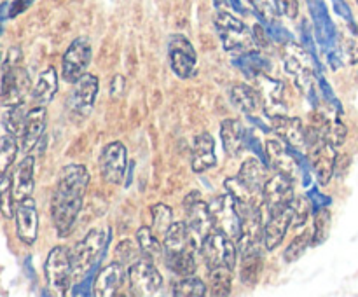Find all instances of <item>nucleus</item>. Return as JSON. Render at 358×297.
<instances>
[{
    "mask_svg": "<svg viewBox=\"0 0 358 297\" xmlns=\"http://www.w3.org/2000/svg\"><path fill=\"white\" fill-rule=\"evenodd\" d=\"M90 171L84 164L70 163L59 170L58 182L51 199V219L59 238L72 233L84 205Z\"/></svg>",
    "mask_w": 358,
    "mask_h": 297,
    "instance_id": "1",
    "label": "nucleus"
},
{
    "mask_svg": "<svg viewBox=\"0 0 358 297\" xmlns=\"http://www.w3.org/2000/svg\"><path fill=\"white\" fill-rule=\"evenodd\" d=\"M215 27L219 31L220 42L227 52L241 56L255 51L254 34L240 17L233 16L227 10L219 9L215 14Z\"/></svg>",
    "mask_w": 358,
    "mask_h": 297,
    "instance_id": "2",
    "label": "nucleus"
},
{
    "mask_svg": "<svg viewBox=\"0 0 358 297\" xmlns=\"http://www.w3.org/2000/svg\"><path fill=\"white\" fill-rule=\"evenodd\" d=\"M282 58L287 73L292 77L301 93L311 96L318 72L310 52L296 42H287L282 51Z\"/></svg>",
    "mask_w": 358,
    "mask_h": 297,
    "instance_id": "3",
    "label": "nucleus"
},
{
    "mask_svg": "<svg viewBox=\"0 0 358 297\" xmlns=\"http://www.w3.org/2000/svg\"><path fill=\"white\" fill-rule=\"evenodd\" d=\"M44 275L48 289L55 296H66L70 287H72V282L76 280L73 278L72 250L69 247H63V245L52 248L45 259Z\"/></svg>",
    "mask_w": 358,
    "mask_h": 297,
    "instance_id": "4",
    "label": "nucleus"
},
{
    "mask_svg": "<svg viewBox=\"0 0 358 297\" xmlns=\"http://www.w3.org/2000/svg\"><path fill=\"white\" fill-rule=\"evenodd\" d=\"M201 257L205 261L206 268H220V266H226V268L234 269L236 268L238 261V245L233 238H229L227 234L220 233V231L213 229L208 236L203 240L201 247Z\"/></svg>",
    "mask_w": 358,
    "mask_h": 297,
    "instance_id": "5",
    "label": "nucleus"
},
{
    "mask_svg": "<svg viewBox=\"0 0 358 297\" xmlns=\"http://www.w3.org/2000/svg\"><path fill=\"white\" fill-rule=\"evenodd\" d=\"M108 240V229H91L72 250L73 278L80 280L96 264Z\"/></svg>",
    "mask_w": 358,
    "mask_h": 297,
    "instance_id": "6",
    "label": "nucleus"
},
{
    "mask_svg": "<svg viewBox=\"0 0 358 297\" xmlns=\"http://www.w3.org/2000/svg\"><path fill=\"white\" fill-rule=\"evenodd\" d=\"M98 89H100V80L93 73H84L77 82H73L72 93H70L66 107H69L70 117L73 121L80 122L90 117L93 112L94 101H96Z\"/></svg>",
    "mask_w": 358,
    "mask_h": 297,
    "instance_id": "7",
    "label": "nucleus"
},
{
    "mask_svg": "<svg viewBox=\"0 0 358 297\" xmlns=\"http://www.w3.org/2000/svg\"><path fill=\"white\" fill-rule=\"evenodd\" d=\"M208 208L213 220V229L227 234V236L233 238L234 241L240 240L241 217L240 212H238L236 201H234L233 196H231L229 192L215 196V198L208 203Z\"/></svg>",
    "mask_w": 358,
    "mask_h": 297,
    "instance_id": "8",
    "label": "nucleus"
},
{
    "mask_svg": "<svg viewBox=\"0 0 358 297\" xmlns=\"http://www.w3.org/2000/svg\"><path fill=\"white\" fill-rule=\"evenodd\" d=\"M128 282L133 296L150 297L156 296L163 287V275L156 268L154 261L140 257L138 261L128 266Z\"/></svg>",
    "mask_w": 358,
    "mask_h": 297,
    "instance_id": "9",
    "label": "nucleus"
},
{
    "mask_svg": "<svg viewBox=\"0 0 358 297\" xmlns=\"http://www.w3.org/2000/svg\"><path fill=\"white\" fill-rule=\"evenodd\" d=\"M30 93V75L20 63L3 61L2 87H0V101L3 107L21 105Z\"/></svg>",
    "mask_w": 358,
    "mask_h": 297,
    "instance_id": "10",
    "label": "nucleus"
},
{
    "mask_svg": "<svg viewBox=\"0 0 358 297\" xmlns=\"http://www.w3.org/2000/svg\"><path fill=\"white\" fill-rule=\"evenodd\" d=\"M91 56H93V49H91V42L87 37H77L72 41V44L66 48L65 55L62 58V77L65 82L73 84L87 73L90 68Z\"/></svg>",
    "mask_w": 358,
    "mask_h": 297,
    "instance_id": "11",
    "label": "nucleus"
},
{
    "mask_svg": "<svg viewBox=\"0 0 358 297\" xmlns=\"http://www.w3.org/2000/svg\"><path fill=\"white\" fill-rule=\"evenodd\" d=\"M185 212H187V224L189 234L196 248L201 247L203 240L213 231V220L210 215V208L206 203L199 199V192H191L184 201Z\"/></svg>",
    "mask_w": 358,
    "mask_h": 297,
    "instance_id": "12",
    "label": "nucleus"
},
{
    "mask_svg": "<svg viewBox=\"0 0 358 297\" xmlns=\"http://www.w3.org/2000/svg\"><path fill=\"white\" fill-rule=\"evenodd\" d=\"M168 58L173 73L180 79H189L194 73L198 56L194 45L185 35L175 34L168 41Z\"/></svg>",
    "mask_w": 358,
    "mask_h": 297,
    "instance_id": "13",
    "label": "nucleus"
},
{
    "mask_svg": "<svg viewBox=\"0 0 358 297\" xmlns=\"http://www.w3.org/2000/svg\"><path fill=\"white\" fill-rule=\"evenodd\" d=\"M238 257H240V280L245 287H255L264 268L262 257V241L240 240L238 241Z\"/></svg>",
    "mask_w": 358,
    "mask_h": 297,
    "instance_id": "14",
    "label": "nucleus"
},
{
    "mask_svg": "<svg viewBox=\"0 0 358 297\" xmlns=\"http://www.w3.org/2000/svg\"><path fill=\"white\" fill-rule=\"evenodd\" d=\"M255 89L259 91L261 96L262 110L269 119L276 117V115L287 114V103H285V87L283 82L278 79H273L268 73H259L254 77Z\"/></svg>",
    "mask_w": 358,
    "mask_h": 297,
    "instance_id": "15",
    "label": "nucleus"
},
{
    "mask_svg": "<svg viewBox=\"0 0 358 297\" xmlns=\"http://www.w3.org/2000/svg\"><path fill=\"white\" fill-rule=\"evenodd\" d=\"M128 168V150L122 142H110L101 149L100 171L107 184H121Z\"/></svg>",
    "mask_w": 358,
    "mask_h": 297,
    "instance_id": "16",
    "label": "nucleus"
},
{
    "mask_svg": "<svg viewBox=\"0 0 358 297\" xmlns=\"http://www.w3.org/2000/svg\"><path fill=\"white\" fill-rule=\"evenodd\" d=\"M336 149L338 147L331 145L324 138L315 140L310 145V149H308L311 168H313L320 185H327L331 182V178L334 177L336 163H338V152H336Z\"/></svg>",
    "mask_w": 358,
    "mask_h": 297,
    "instance_id": "17",
    "label": "nucleus"
},
{
    "mask_svg": "<svg viewBox=\"0 0 358 297\" xmlns=\"http://www.w3.org/2000/svg\"><path fill=\"white\" fill-rule=\"evenodd\" d=\"M271 128L273 131L282 138L283 142L294 150L299 152H308L310 147V140H308V128L299 117H289V115H276L271 117Z\"/></svg>",
    "mask_w": 358,
    "mask_h": 297,
    "instance_id": "18",
    "label": "nucleus"
},
{
    "mask_svg": "<svg viewBox=\"0 0 358 297\" xmlns=\"http://www.w3.org/2000/svg\"><path fill=\"white\" fill-rule=\"evenodd\" d=\"M264 156L269 166L278 173L287 175L290 178H296L299 175V159H297L296 150L287 145L282 138L268 140Z\"/></svg>",
    "mask_w": 358,
    "mask_h": 297,
    "instance_id": "19",
    "label": "nucleus"
},
{
    "mask_svg": "<svg viewBox=\"0 0 358 297\" xmlns=\"http://www.w3.org/2000/svg\"><path fill=\"white\" fill-rule=\"evenodd\" d=\"M14 220H16V234L20 241L31 247L38 236V212L34 198L16 201Z\"/></svg>",
    "mask_w": 358,
    "mask_h": 297,
    "instance_id": "20",
    "label": "nucleus"
},
{
    "mask_svg": "<svg viewBox=\"0 0 358 297\" xmlns=\"http://www.w3.org/2000/svg\"><path fill=\"white\" fill-rule=\"evenodd\" d=\"M262 196H264V205L268 213L283 208L294 199V178L276 171L266 182Z\"/></svg>",
    "mask_w": 358,
    "mask_h": 297,
    "instance_id": "21",
    "label": "nucleus"
},
{
    "mask_svg": "<svg viewBox=\"0 0 358 297\" xmlns=\"http://www.w3.org/2000/svg\"><path fill=\"white\" fill-rule=\"evenodd\" d=\"M292 224V210H290V203L283 208L275 210V212L268 213V219L264 224V233H262V241H264V248L268 252H273L276 247H280L285 238L287 229Z\"/></svg>",
    "mask_w": 358,
    "mask_h": 297,
    "instance_id": "22",
    "label": "nucleus"
},
{
    "mask_svg": "<svg viewBox=\"0 0 358 297\" xmlns=\"http://www.w3.org/2000/svg\"><path fill=\"white\" fill-rule=\"evenodd\" d=\"M128 276V269L124 264L114 261L112 264L105 266L93 283V294L98 297H110L117 294L122 282Z\"/></svg>",
    "mask_w": 358,
    "mask_h": 297,
    "instance_id": "23",
    "label": "nucleus"
},
{
    "mask_svg": "<svg viewBox=\"0 0 358 297\" xmlns=\"http://www.w3.org/2000/svg\"><path fill=\"white\" fill-rule=\"evenodd\" d=\"M48 126V110L42 105H35L28 110L27 124H24L23 136H21V150L24 154H30L38 145L41 138L45 133Z\"/></svg>",
    "mask_w": 358,
    "mask_h": 297,
    "instance_id": "24",
    "label": "nucleus"
},
{
    "mask_svg": "<svg viewBox=\"0 0 358 297\" xmlns=\"http://www.w3.org/2000/svg\"><path fill=\"white\" fill-rule=\"evenodd\" d=\"M217 164L215 140L210 133H199L192 140L191 168L194 173H203Z\"/></svg>",
    "mask_w": 358,
    "mask_h": 297,
    "instance_id": "25",
    "label": "nucleus"
},
{
    "mask_svg": "<svg viewBox=\"0 0 358 297\" xmlns=\"http://www.w3.org/2000/svg\"><path fill=\"white\" fill-rule=\"evenodd\" d=\"M34 175H35V159L34 156L27 154V156L20 161V164H17L13 177V189H14V198H16V201L31 198L35 189Z\"/></svg>",
    "mask_w": 358,
    "mask_h": 297,
    "instance_id": "26",
    "label": "nucleus"
},
{
    "mask_svg": "<svg viewBox=\"0 0 358 297\" xmlns=\"http://www.w3.org/2000/svg\"><path fill=\"white\" fill-rule=\"evenodd\" d=\"M238 178L243 182V185H247L252 192L262 196L264 191V185L268 182V168L257 157H248L243 164H241V170L238 173ZM264 198V196H262Z\"/></svg>",
    "mask_w": 358,
    "mask_h": 297,
    "instance_id": "27",
    "label": "nucleus"
},
{
    "mask_svg": "<svg viewBox=\"0 0 358 297\" xmlns=\"http://www.w3.org/2000/svg\"><path fill=\"white\" fill-rule=\"evenodd\" d=\"M231 101L238 110H241L247 115H255L262 110L261 96L255 86H248V84H234L231 87Z\"/></svg>",
    "mask_w": 358,
    "mask_h": 297,
    "instance_id": "28",
    "label": "nucleus"
},
{
    "mask_svg": "<svg viewBox=\"0 0 358 297\" xmlns=\"http://www.w3.org/2000/svg\"><path fill=\"white\" fill-rule=\"evenodd\" d=\"M220 140L227 156L236 157L245 142L243 124L238 119H224L220 124Z\"/></svg>",
    "mask_w": 358,
    "mask_h": 297,
    "instance_id": "29",
    "label": "nucleus"
},
{
    "mask_svg": "<svg viewBox=\"0 0 358 297\" xmlns=\"http://www.w3.org/2000/svg\"><path fill=\"white\" fill-rule=\"evenodd\" d=\"M163 245H164V255L180 254V252L189 250V248H196L191 240V234H189L185 220L184 222L171 224L170 229H168L166 234H164Z\"/></svg>",
    "mask_w": 358,
    "mask_h": 297,
    "instance_id": "30",
    "label": "nucleus"
},
{
    "mask_svg": "<svg viewBox=\"0 0 358 297\" xmlns=\"http://www.w3.org/2000/svg\"><path fill=\"white\" fill-rule=\"evenodd\" d=\"M56 91H58V73H56L52 66H48L38 75L37 82H35L34 89H31V98H34L35 105L45 107V105L52 101Z\"/></svg>",
    "mask_w": 358,
    "mask_h": 297,
    "instance_id": "31",
    "label": "nucleus"
},
{
    "mask_svg": "<svg viewBox=\"0 0 358 297\" xmlns=\"http://www.w3.org/2000/svg\"><path fill=\"white\" fill-rule=\"evenodd\" d=\"M315 128L320 131L322 138L325 142H329L331 145L334 147H341L343 143L346 142V136H348V128L345 126V122L339 121L338 117L331 119L325 117V115H318L317 119L313 121Z\"/></svg>",
    "mask_w": 358,
    "mask_h": 297,
    "instance_id": "32",
    "label": "nucleus"
},
{
    "mask_svg": "<svg viewBox=\"0 0 358 297\" xmlns=\"http://www.w3.org/2000/svg\"><path fill=\"white\" fill-rule=\"evenodd\" d=\"M310 3L311 16H313L315 24H317V35L322 45H331L334 42V24H332L331 17H329L327 9H325L322 0H308Z\"/></svg>",
    "mask_w": 358,
    "mask_h": 297,
    "instance_id": "33",
    "label": "nucleus"
},
{
    "mask_svg": "<svg viewBox=\"0 0 358 297\" xmlns=\"http://www.w3.org/2000/svg\"><path fill=\"white\" fill-rule=\"evenodd\" d=\"M136 243H138L140 250H142L143 257L150 259V261H157V259H164V245L159 240L152 227H140L136 231Z\"/></svg>",
    "mask_w": 358,
    "mask_h": 297,
    "instance_id": "34",
    "label": "nucleus"
},
{
    "mask_svg": "<svg viewBox=\"0 0 358 297\" xmlns=\"http://www.w3.org/2000/svg\"><path fill=\"white\" fill-rule=\"evenodd\" d=\"M233 271L234 269L226 268V266L210 269L208 285H206L210 296H215V297L229 296L231 290H233Z\"/></svg>",
    "mask_w": 358,
    "mask_h": 297,
    "instance_id": "35",
    "label": "nucleus"
},
{
    "mask_svg": "<svg viewBox=\"0 0 358 297\" xmlns=\"http://www.w3.org/2000/svg\"><path fill=\"white\" fill-rule=\"evenodd\" d=\"M196 248H189V250L180 252V254L164 255V262L166 268L170 269L173 275L177 276H192L196 273Z\"/></svg>",
    "mask_w": 358,
    "mask_h": 297,
    "instance_id": "36",
    "label": "nucleus"
},
{
    "mask_svg": "<svg viewBox=\"0 0 358 297\" xmlns=\"http://www.w3.org/2000/svg\"><path fill=\"white\" fill-rule=\"evenodd\" d=\"M28 117V108L24 103L14 105V107H7L6 114L2 117V126L9 135L21 138L24 131V124H27Z\"/></svg>",
    "mask_w": 358,
    "mask_h": 297,
    "instance_id": "37",
    "label": "nucleus"
},
{
    "mask_svg": "<svg viewBox=\"0 0 358 297\" xmlns=\"http://www.w3.org/2000/svg\"><path fill=\"white\" fill-rule=\"evenodd\" d=\"M208 289L206 283L198 276H182L178 282L173 283V290L171 294L177 297H205Z\"/></svg>",
    "mask_w": 358,
    "mask_h": 297,
    "instance_id": "38",
    "label": "nucleus"
},
{
    "mask_svg": "<svg viewBox=\"0 0 358 297\" xmlns=\"http://www.w3.org/2000/svg\"><path fill=\"white\" fill-rule=\"evenodd\" d=\"M332 226V213L327 206H320V208L315 210L313 213V240L311 245L318 247V245L324 243L329 238Z\"/></svg>",
    "mask_w": 358,
    "mask_h": 297,
    "instance_id": "39",
    "label": "nucleus"
},
{
    "mask_svg": "<svg viewBox=\"0 0 358 297\" xmlns=\"http://www.w3.org/2000/svg\"><path fill=\"white\" fill-rule=\"evenodd\" d=\"M17 150H20V147H17L16 136L9 135V133L0 136V178L10 170L13 163L16 161Z\"/></svg>",
    "mask_w": 358,
    "mask_h": 297,
    "instance_id": "40",
    "label": "nucleus"
},
{
    "mask_svg": "<svg viewBox=\"0 0 358 297\" xmlns=\"http://www.w3.org/2000/svg\"><path fill=\"white\" fill-rule=\"evenodd\" d=\"M234 63H238V66H240L250 79H254L259 73H268V66H266L268 61H266L257 51H250L247 52V55L238 56Z\"/></svg>",
    "mask_w": 358,
    "mask_h": 297,
    "instance_id": "41",
    "label": "nucleus"
},
{
    "mask_svg": "<svg viewBox=\"0 0 358 297\" xmlns=\"http://www.w3.org/2000/svg\"><path fill=\"white\" fill-rule=\"evenodd\" d=\"M14 208H16V198H14L13 177L3 175L0 178V213L10 220L14 219Z\"/></svg>",
    "mask_w": 358,
    "mask_h": 297,
    "instance_id": "42",
    "label": "nucleus"
},
{
    "mask_svg": "<svg viewBox=\"0 0 358 297\" xmlns=\"http://www.w3.org/2000/svg\"><path fill=\"white\" fill-rule=\"evenodd\" d=\"M150 213H152V231L157 234V236H163L166 234V231L170 229V226L173 224V212H171L170 206L163 205V203H157L150 208Z\"/></svg>",
    "mask_w": 358,
    "mask_h": 297,
    "instance_id": "43",
    "label": "nucleus"
},
{
    "mask_svg": "<svg viewBox=\"0 0 358 297\" xmlns=\"http://www.w3.org/2000/svg\"><path fill=\"white\" fill-rule=\"evenodd\" d=\"M311 240H313V233L304 231V233L297 234V236L290 241L289 247L285 248V252H283V259H285L287 262L299 261V259L306 254L308 248L313 247V245H311Z\"/></svg>",
    "mask_w": 358,
    "mask_h": 297,
    "instance_id": "44",
    "label": "nucleus"
},
{
    "mask_svg": "<svg viewBox=\"0 0 358 297\" xmlns=\"http://www.w3.org/2000/svg\"><path fill=\"white\" fill-rule=\"evenodd\" d=\"M311 199L304 198V196H294V199L290 201V210H292V227H301L306 226L308 219L311 215Z\"/></svg>",
    "mask_w": 358,
    "mask_h": 297,
    "instance_id": "45",
    "label": "nucleus"
},
{
    "mask_svg": "<svg viewBox=\"0 0 358 297\" xmlns=\"http://www.w3.org/2000/svg\"><path fill=\"white\" fill-rule=\"evenodd\" d=\"M250 6L254 7L255 13L268 23H276L280 17L282 7H280V0H248Z\"/></svg>",
    "mask_w": 358,
    "mask_h": 297,
    "instance_id": "46",
    "label": "nucleus"
},
{
    "mask_svg": "<svg viewBox=\"0 0 358 297\" xmlns=\"http://www.w3.org/2000/svg\"><path fill=\"white\" fill-rule=\"evenodd\" d=\"M140 254H142V250H140L138 243H133L131 240H122L121 243L115 247L114 261L121 262V264H124L126 268H128L133 262L138 261Z\"/></svg>",
    "mask_w": 358,
    "mask_h": 297,
    "instance_id": "47",
    "label": "nucleus"
},
{
    "mask_svg": "<svg viewBox=\"0 0 358 297\" xmlns=\"http://www.w3.org/2000/svg\"><path fill=\"white\" fill-rule=\"evenodd\" d=\"M341 49L346 61H348L350 65H355L358 61V30L357 34H348L345 38H343Z\"/></svg>",
    "mask_w": 358,
    "mask_h": 297,
    "instance_id": "48",
    "label": "nucleus"
},
{
    "mask_svg": "<svg viewBox=\"0 0 358 297\" xmlns=\"http://www.w3.org/2000/svg\"><path fill=\"white\" fill-rule=\"evenodd\" d=\"M126 94V77L115 75L110 82V96L112 98H122Z\"/></svg>",
    "mask_w": 358,
    "mask_h": 297,
    "instance_id": "49",
    "label": "nucleus"
},
{
    "mask_svg": "<svg viewBox=\"0 0 358 297\" xmlns=\"http://www.w3.org/2000/svg\"><path fill=\"white\" fill-rule=\"evenodd\" d=\"M252 34H254V41H255V48H268L269 45V35L266 34L264 28L261 27V24H255L254 28H252Z\"/></svg>",
    "mask_w": 358,
    "mask_h": 297,
    "instance_id": "50",
    "label": "nucleus"
},
{
    "mask_svg": "<svg viewBox=\"0 0 358 297\" xmlns=\"http://www.w3.org/2000/svg\"><path fill=\"white\" fill-rule=\"evenodd\" d=\"M280 7H282V13H285L289 17L297 16V2L296 0H280Z\"/></svg>",
    "mask_w": 358,
    "mask_h": 297,
    "instance_id": "51",
    "label": "nucleus"
},
{
    "mask_svg": "<svg viewBox=\"0 0 358 297\" xmlns=\"http://www.w3.org/2000/svg\"><path fill=\"white\" fill-rule=\"evenodd\" d=\"M357 3H358V0H357Z\"/></svg>",
    "mask_w": 358,
    "mask_h": 297,
    "instance_id": "52",
    "label": "nucleus"
}]
</instances>
